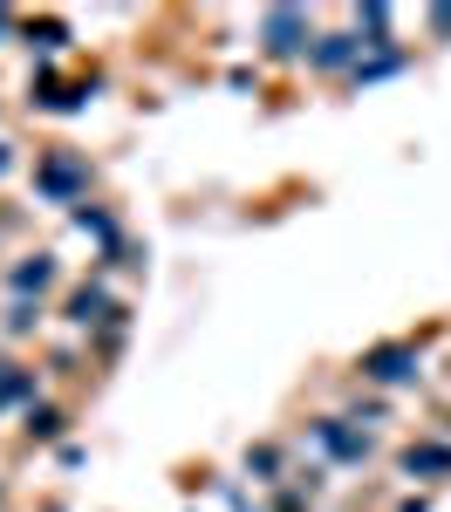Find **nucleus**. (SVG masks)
Listing matches in <instances>:
<instances>
[{
	"label": "nucleus",
	"instance_id": "nucleus-1",
	"mask_svg": "<svg viewBox=\"0 0 451 512\" xmlns=\"http://www.w3.org/2000/svg\"><path fill=\"white\" fill-rule=\"evenodd\" d=\"M35 185H41L48 198H76L82 185H89V164L69 158V151H55V158H41V164H35Z\"/></svg>",
	"mask_w": 451,
	"mask_h": 512
},
{
	"label": "nucleus",
	"instance_id": "nucleus-2",
	"mask_svg": "<svg viewBox=\"0 0 451 512\" xmlns=\"http://www.w3.org/2000/svg\"><path fill=\"white\" fill-rule=\"evenodd\" d=\"M301 35H308V21L294 7H274L267 14V55H301Z\"/></svg>",
	"mask_w": 451,
	"mask_h": 512
},
{
	"label": "nucleus",
	"instance_id": "nucleus-3",
	"mask_svg": "<svg viewBox=\"0 0 451 512\" xmlns=\"http://www.w3.org/2000/svg\"><path fill=\"white\" fill-rule=\"evenodd\" d=\"M410 369H417V355H410V349H376V355H369V376H376V383H404Z\"/></svg>",
	"mask_w": 451,
	"mask_h": 512
},
{
	"label": "nucleus",
	"instance_id": "nucleus-4",
	"mask_svg": "<svg viewBox=\"0 0 451 512\" xmlns=\"http://www.w3.org/2000/svg\"><path fill=\"white\" fill-rule=\"evenodd\" d=\"M315 437H322V444H328V451H335V458H369V437L342 431L335 417H328V424H315Z\"/></svg>",
	"mask_w": 451,
	"mask_h": 512
},
{
	"label": "nucleus",
	"instance_id": "nucleus-5",
	"mask_svg": "<svg viewBox=\"0 0 451 512\" xmlns=\"http://www.w3.org/2000/svg\"><path fill=\"white\" fill-rule=\"evenodd\" d=\"M404 472H451V451H445V444H410Z\"/></svg>",
	"mask_w": 451,
	"mask_h": 512
},
{
	"label": "nucleus",
	"instance_id": "nucleus-6",
	"mask_svg": "<svg viewBox=\"0 0 451 512\" xmlns=\"http://www.w3.org/2000/svg\"><path fill=\"white\" fill-rule=\"evenodd\" d=\"M28 390H35V376H28V369H14V362L0 355V410H7V403H21Z\"/></svg>",
	"mask_w": 451,
	"mask_h": 512
},
{
	"label": "nucleus",
	"instance_id": "nucleus-7",
	"mask_svg": "<svg viewBox=\"0 0 451 512\" xmlns=\"http://www.w3.org/2000/svg\"><path fill=\"white\" fill-rule=\"evenodd\" d=\"M48 280H55V260H48V253H41L35 267H21V274H14V287H21V294H41V287H48Z\"/></svg>",
	"mask_w": 451,
	"mask_h": 512
},
{
	"label": "nucleus",
	"instance_id": "nucleus-8",
	"mask_svg": "<svg viewBox=\"0 0 451 512\" xmlns=\"http://www.w3.org/2000/svg\"><path fill=\"white\" fill-rule=\"evenodd\" d=\"M103 308H110V301H103L96 287H82V294H76V321H103Z\"/></svg>",
	"mask_w": 451,
	"mask_h": 512
},
{
	"label": "nucleus",
	"instance_id": "nucleus-9",
	"mask_svg": "<svg viewBox=\"0 0 451 512\" xmlns=\"http://www.w3.org/2000/svg\"><path fill=\"white\" fill-rule=\"evenodd\" d=\"M349 48H356V41H349V35H335V41L322 48V55H315V62H322V69H342V62H349Z\"/></svg>",
	"mask_w": 451,
	"mask_h": 512
},
{
	"label": "nucleus",
	"instance_id": "nucleus-10",
	"mask_svg": "<svg viewBox=\"0 0 451 512\" xmlns=\"http://www.w3.org/2000/svg\"><path fill=\"white\" fill-rule=\"evenodd\" d=\"M0 35H7V7H0Z\"/></svg>",
	"mask_w": 451,
	"mask_h": 512
},
{
	"label": "nucleus",
	"instance_id": "nucleus-11",
	"mask_svg": "<svg viewBox=\"0 0 451 512\" xmlns=\"http://www.w3.org/2000/svg\"><path fill=\"white\" fill-rule=\"evenodd\" d=\"M0 171H7V151H0Z\"/></svg>",
	"mask_w": 451,
	"mask_h": 512
}]
</instances>
